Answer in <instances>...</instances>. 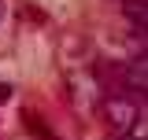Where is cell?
<instances>
[{"instance_id": "1", "label": "cell", "mask_w": 148, "mask_h": 140, "mask_svg": "<svg viewBox=\"0 0 148 140\" xmlns=\"http://www.w3.org/2000/svg\"><path fill=\"white\" fill-rule=\"evenodd\" d=\"M100 114H104V125L111 133H119V137H130L133 125L141 122V107H137V100H130L126 92H111L104 100V107H100Z\"/></svg>"}, {"instance_id": "2", "label": "cell", "mask_w": 148, "mask_h": 140, "mask_svg": "<svg viewBox=\"0 0 148 140\" xmlns=\"http://www.w3.org/2000/svg\"><path fill=\"white\" fill-rule=\"evenodd\" d=\"M126 15H130V22L145 26V0H126Z\"/></svg>"}, {"instance_id": "3", "label": "cell", "mask_w": 148, "mask_h": 140, "mask_svg": "<svg viewBox=\"0 0 148 140\" xmlns=\"http://www.w3.org/2000/svg\"><path fill=\"white\" fill-rule=\"evenodd\" d=\"M8 100H11V85H4V81H0V103H8Z\"/></svg>"}, {"instance_id": "4", "label": "cell", "mask_w": 148, "mask_h": 140, "mask_svg": "<svg viewBox=\"0 0 148 140\" xmlns=\"http://www.w3.org/2000/svg\"><path fill=\"white\" fill-rule=\"evenodd\" d=\"M4 15H8V4H4V0H0V22H4Z\"/></svg>"}]
</instances>
